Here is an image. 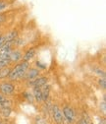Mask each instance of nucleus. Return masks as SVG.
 <instances>
[{
	"label": "nucleus",
	"instance_id": "1",
	"mask_svg": "<svg viewBox=\"0 0 106 124\" xmlns=\"http://www.w3.org/2000/svg\"><path fill=\"white\" fill-rule=\"evenodd\" d=\"M29 68V63L28 61H23L18 63L13 69H11L10 75H9V79L11 81H16L24 78L27 70Z\"/></svg>",
	"mask_w": 106,
	"mask_h": 124
},
{
	"label": "nucleus",
	"instance_id": "2",
	"mask_svg": "<svg viewBox=\"0 0 106 124\" xmlns=\"http://www.w3.org/2000/svg\"><path fill=\"white\" fill-rule=\"evenodd\" d=\"M0 92L3 95H12L15 92V86L10 82L0 83Z\"/></svg>",
	"mask_w": 106,
	"mask_h": 124
},
{
	"label": "nucleus",
	"instance_id": "3",
	"mask_svg": "<svg viewBox=\"0 0 106 124\" xmlns=\"http://www.w3.org/2000/svg\"><path fill=\"white\" fill-rule=\"evenodd\" d=\"M52 114H53V118H54V120H55V122L57 124H62L63 123L62 111H61L60 107L57 104H54L52 106Z\"/></svg>",
	"mask_w": 106,
	"mask_h": 124
},
{
	"label": "nucleus",
	"instance_id": "4",
	"mask_svg": "<svg viewBox=\"0 0 106 124\" xmlns=\"http://www.w3.org/2000/svg\"><path fill=\"white\" fill-rule=\"evenodd\" d=\"M11 45H12V42H5L4 45L0 48V60L9 59V55L12 50Z\"/></svg>",
	"mask_w": 106,
	"mask_h": 124
},
{
	"label": "nucleus",
	"instance_id": "5",
	"mask_svg": "<svg viewBox=\"0 0 106 124\" xmlns=\"http://www.w3.org/2000/svg\"><path fill=\"white\" fill-rule=\"evenodd\" d=\"M47 81H48V78L47 77H44V76H38L36 77L35 79L32 80V81H29L28 85L29 86H32V87H42L44 85H46L47 84Z\"/></svg>",
	"mask_w": 106,
	"mask_h": 124
},
{
	"label": "nucleus",
	"instance_id": "6",
	"mask_svg": "<svg viewBox=\"0 0 106 124\" xmlns=\"http://www.w3.org/2000/svg\"><path fill=\"white\" fill-rule=\"evenodd\" d=\"M23 58V53L19 50V49H15V50H11L10 55H9V59L10 62H14V63H19Z\"/></svg>",
	"mask_w": 106,
	"mask_h": 124
},
{
	"label": "nucleus",
	"instance_id": "7",
	"mask_svg": "<svg viewBox=\"0 0 106 124\" xmlns=\"http://www.w3.org/2000/svg\"><path fill=\"white\" fill-rule=\"evenodd\" d=\"M39 69L37 68H28L26 72V75H25V78L28 80V81H31V80H34L35 79L36 77L39 76Z\"/></svg>",
	"mask_w": 106,
	"mask_h": 124
},
{
	"label": "nucleus",
	"instance_id": "8",
	"mask_svg": "<svg viewBox=\"0 0 106 124\" xmlns=\"http://www.w3.org/2000/svg\"><path fill=\"white\" fill-rule=\"evenodd\" d=\"M63 115H64V118L66 120H68L70 123H72L74 121L75 113H74V110L72 109L69 105H65L63 107Z\"/></svg>",
	"mask_w": 106,
	"mask_h": 124
},
{
	"label": "nucleus",
	"instance_id": "9",
	"mask_svg": "<svg viewBox=\"0 0 106 124\" xmlns=\"http://www.w3.org/2000/svg\"><path fill=\"white\" fill-rule=\"evenodd\" d=\"M35 53H36V51H35V49L34 48V47H32V48H29L28 50H27V52L23 55V61H29L31 59H33L35 56Z\"/></svg>",
	"mask_w": 106,
	"mask_h": 124
},
{
	"label": "nucleus",
	"instance_id": "10",
	"mask_svg": "<svg viewBox=\"0 0 106 124\" xmlns=\"http://www.w3.org/2000/svg\"><path fill=\"white\" fill-rule=\"evenodd\" d=\"M34 99L37 101V102H41L42 101V95H41V90L39 87H35L34 88Z\"/></svg>",
	"mask_w": 106,
	"mask_h": 124
},
{
	"label": "nucleus",
	"instance_id": "11",
	"mask_svg": "<svg viewBox=\"0 0 106 124\" xmlns=\"http://www.w3.org/2000/svg\"><path fill=\"white\" fill-rule=\"evenodd\" d=\"M40 90H41V95H42V101H47L48 97H49V92H50V87L47 85V86H42L40 87Z\"/></svg>",
	"mask_w": 106,
	"mask_h": 124
},
{
	"label": "nucleus",
	"instance_id": "12",
	"mask_svg": "<svg viewBox=\"0 0 106 124\" xmlns=\"http://www.w3.org/2000/svg\"><path fill=\"white\" fill-rule=\"evenodd\" d=\"M18 38V31L14 30L12 32L8 33V35H6V42H12L15 39Z\"/></svg>",
	"mask_w": 106,
	"mask_h": 124
},
{
	"label": "nucleus",
	"instance_id": "13",
	"mask_svg": "<svg viewBox=\"0 0 106 124\" xmlns=\"http://www.w3.org/2000/svg\"><path fill=\"white\" fill-rule=\"evenodd\" d=\"M10 72H11V68H9L8 66L0 69V80L5 79V78H7V77H9Z\"/></svg>",
	"mask_w": 106,
	"mask_h": 124
},
{
	"label": "nucleus",
	"instance_id": "14",
	"mask_svg": "<svg viewBox=\"0 0 106 124\" xmlns=\"http://www.w3.org/2000/svg\"><path fill=\"white\" fill-rule=\"evenodd\" d=\"M12 112L11 107H3V108H0V114H1L3 117H9L10 114Z\"/></svg>",
	"mask_w": 106,
	"mask_h": 124
},
{
	"label": "nucleus",
	"instance_id": "15",
	"mask_svg": "<svg viewBox=\"0 0 106 124\" xmlns=\"http://www.w3.org/2000/svg\"><path fill=\"white\" fill-rule=\"evenodd\" d=\"M98 85L102 90L106 89V80H105V77H100V79L98 80Z\"/></svg>",
	"mask_w": 106,
	"mask_h": 124
},
{
	"label": "nucleus",
	"instance_id": "16",
	"mask_svg": "<svg viewBox=\"0 0 106 124\" xmlns=\"http://www.w3.org/2000/svg\"><path fill=\"white\" fill-rule=\"evenodd\" d=\"M11 104H12V101H9V100H5L3 101L0 102V108H3V107H11Z\"/></svg>",
	"mask_w": 106,
	"mask_h": 124
},
{
	"label": "nucleus",
	"instance_id": "17",
	"mask_svg": "<svg viewBox=\"0 0 106 124\" xmlns=\"http://www.w3.org/2000/svg\"><path fill=\"white\" fill-rule=\"evenodd\" d=\"M10 63H11L10 59H2V60H0V69H2L4 67H7Z\"/></svg>",
	"mask_w": 106,
	"mask_h": 124
},
{
	"label": "nucleus",
	"instance_id": "18",
	"mask_svg": "<svg viewBox=\"0 0 106 124\" xmlns=\"http://www.w3.org/2000/svg\"><path fill=\"white\" fill-rule=\"evenodd\" d=\"M7 8H8V2H6L5 0H0V13L6 10Z\"/></svg>",
	"mask_w": 106,
	"mask_h": 124
},
{
	"label": "nucleus",
	"instance_id": "19",
	"mask_svg": "<svg viewBox=\"0 0 106 124\" xmlns=\"http://www.w3.org/2000/svg\"><path fill=\"white\" fill-rule=\"evenodd\" d=\"M24 97L29 101V102H33L34 101V96L32 94H29V93H24Z\"/></svg>",
	"mask_w": 106,
	"mask_h": 124
},
{
	"label": "nucleus",
	"instance_id": "20",
	"mask_svg": "<svg viewBox=\"0 0 106 124\" xmlns=\"http://www.w3.org/2000/svg\"><path fill=\"white\" fill-rule=\"evenodd\" d=\"M93 71H95V74L99 75L100 77H105V72H104L103 70H101V69H99V68H94Z\"/></svg>",
	"mask_w": 106,
	"mask_h": 124
},
{
	"label": "nucleus",
	"instance_id": "21",
	"mask_svg": "<svg viewBox=\"0 0 106 124\" xmlns=\"http://www.w3.org/2000/svg\"><path fill=\"white\" fill-rule=\"evenodd\" d=\"M36 67H37L38 69H41V70L46 69V65L43 64V63H41V62H39V61H36Z\"/></svg>",
	"mask_w": 106,
	"mask_h": 124
},
{
	"label": "nucleus",
	"instance_id": "22",
	"mask_svg": "<svg viewBox=\"0 0 106 124\" xmlns=\"http://www.w3.org/2000/svg\"><path fill=\"white\" fill-rule=\"evenodd\" d=\"M5 42H6V36H1L0 37V48L4 45Z\"/></svg>",
	"mask_w": 106,
	"mask_h": 124
},
{
	"label": "nucleus",
	"instance_id": "23",
	"mask_svg": "<svg viewBox=\"0 0 106 124\" xmlns=\"http://www.w3.org/2000/svg\"><path fill=\"white\" fill-rule=\"evenodd\" d=\"M80 124H88V122H87L85 118H82V119L80 120Z\"/></svg>",
	"mask_w": 106,
	"mask_h": 124
},
{
	"label": "nucleus",
	"instance_id": "24",
	"mask_svg": "<svg viewBox=\"0 0 106 124\" xmlns=\"http://www.w3.org/2000/svg\"><path fill=\"white\" fill-rule=\"evenodd\" d=\"M36 124H45V122L43 120H41L40 118H37L36 119Z\"/></svg>",
	"mask_w": 106,
	"mask_h": 124
},
{
	"label": "nucleus",
	"instance_id": "25",
	"mask_svg": "<svg viewBox=\"0 0 106 124\" xmlns=\"http://www.w3.org/2000/svg\"><path fill=\"white\" fill-rule=\"evenodd\" d=\"M5 100H7V98H5L3 95H1V94H0V102H1V101H5Z\"/></svg>",
	"mask_w": 106,
	"mask_h": 124
},
{
	"label": "nucleus",
	"instance_id": "26",
	"mask_svg": "<svg viewBox=\"0 0 106 124\" xmlns=\"http://www.w3.org/2000/svg\"><path fill=\"white\" fill-rule=\"evenodd\" d=\"M4 20H5V17L3 16V15H0V24H1L2 22H4Z\"/></svg>",
	"mask_w": 106,
	"mask_h": 124
},
{
	"label": "nucleus",
	"instance_id": "27",
	"mask_svg": "<svg viewBox=\"0 0 106 124\" xmlns=\"http://www.w3.org/2000/svg\"><path fill=\"white\" fill-rule=\"evenodd\" d=\"M0 124H2V123H1V122H0Z\"/></svg>",
	"mask_w": 106,
	"mask_h": 124
}]
</instances>
